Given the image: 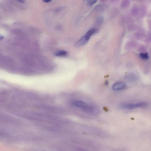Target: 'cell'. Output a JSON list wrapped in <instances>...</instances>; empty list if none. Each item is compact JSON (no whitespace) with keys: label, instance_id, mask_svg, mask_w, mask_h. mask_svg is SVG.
Segmentation results:
<instances>
[{"label":"cell","instance_id":"6da1fadb","mask_svg":"<svg viewBox=\"0 0 151 151\" xmlns=\"http://www.w3.org/2000/svg\"><path fill=\"white\" fill-rule=\"evenodd\" d=\"M73 104L75 106L79 108L88 112H93L95 109H96L94 106L82 101H75L73 102Z\"/></svg>","mask_w":151,"mask_h":151},{"label":"cell","instance_id":"7a4b0ae2","mask_svg":"<svg viewBox=\"0 0 151 151\" xmlns=\"http://www.w3.org/2000/svg\"><path fill=\"white\" fill-rule=\"evenodd\" d=\"M148 104L146 102H141L136 103L124 104L120 106V108L125 110H132L138 108H144L147 107Z\"/></svg>","mask_w":151,"mask_h":151},{"label":"cell","instance_id":"3957f363","mask_svg":"<svg viewBox=\"0 0 151 151\" xmlns=\"http://www.w3.org/2000/svg\"><path fill=\"white\" fill-rule=\"evenodd\" d=\"M126 87L125 84L123 82H118L114 83L112 86V89L116 91L123 90Z\"/></svg>","mask_w":151,"mask_h":151},{"label":"cell","instance_id":"277c9868","mask_svg":"<svg viewBox=\"0 0 151 151\" xmlns=\"http://www.w3.org/2000/svg\"><path fill=\"white\" fill-rule=\"evenodd\" d=\"M138 76L134 73H129L127 74L125 77V78L127 81L130 82H134L138 79Z\"/></svg>","mask_w":151,"mask_h":151},{"label":"cell","instance_id":"5b68a950","mask_svg":"<svg viewBox=\"0 0 151 151\" xmlns=\"http://www.w3.org/2000/svg\"><path fill=\"white\" fill-rule=\"evenodd\" d=\"M89 39L85 36L81 38L76 44L77 47H79L85 45L88 41Z\"/></svg>","mask_w":151,"mask_h":151},{"label":"cell","instance_id":"8992f818","mask_svg":"<svg viewBox=\"0 0 151 151\" xmlns=\"http://www.w3.org/2000/svg\"><path fill=\"white\" fill-rule=\"evenodd\" d=\"M97 31V30L96 29H91L86 33L85 36L88 39H89L92 35L96 33Z\"/></svg>","mask_w":151,"mask_h":151},{"label":"cell","instance_id":"52a82bcc","mask_svg":"<svg viewBox=\"0 0 151 151\" xmlns=\"http://www.w3.org/2000/svg\"><path fill=\"white\" fill-rule=\"evenodd\" d=\"M67 54V52L64 51H58L55 53V55L57 56H64Z\"/></svg>","mask_w":151,"mask_h":151},{"label":"cell","instance_id":"ba28073f","mask_svg":"<svg viewBox=\"0 0 151 151\" xmlns=\"http://www.w3.org/2000/svg\"><path fill=\"white\" fill-rule=\"evenodd\" d=\"M140 56L141 59L144 60H147L149 59V56L147 53H141Z\"/></svg>","mask_w":151,"mask_h":151},{"label":"cell","instance_id":"9c48e42d","mask_svg":"<svg viewBox=\"0 0 151 151\" xmlns=\"http://www.w3.org/2000/svg\"><path fill=\"white\" fill-rule=\"evenodd\" d=\"M97 1H88V4L89 5H92L96 3Z\"/></svg>","mask_w":151,"mask_h":151},{"label":"cell","instance_id":"30bf717a","mask_svg":"<svg viewBox=\"0 0 151 151\" xmlns=\"http://www.w3.org/2000/svg\"><path fill=\"white\" fill-rule=\"evenodd\" d=\"M43 2H45V3H49L50 1H49V0H45V1H43Z\"/></svg>","mask_w":151,"mask_h":151}]
</instances>
